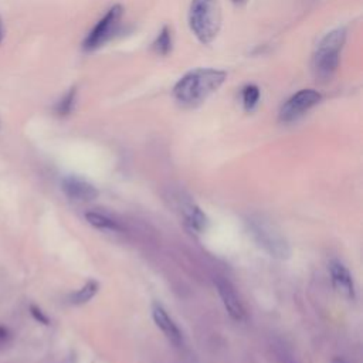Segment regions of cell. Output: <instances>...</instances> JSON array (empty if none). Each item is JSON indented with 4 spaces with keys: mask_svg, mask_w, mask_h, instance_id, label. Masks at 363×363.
<instances>
[{
    "mask_svg": "<svg viewBox=\"0 0 363 363\" xmlns=\"http://www.w3.org/2000/svg\"><path fill=\"white\" fill-rule=\"evenodd\" d=\"M227 74L216 68H196L184 74L173 86L174 99L183 106H197L213 95L225 81Z\"/></svg>",
    "mask_w": 363,
    "mask_h": 363,
    "instance_id": "1",
    "label": "cell"
},
{
    "mask_svg": "<svg viewBox=\"0 0 363 363\" xmlns=\"http://www.w3.org/2000/svg\"><path fill=\"white\" fill-rule=\"evenodd\" d=\"M346 41V30L343 27L335 28L323 35L312 57L313 77L320 82L332 79L337 71L340 61V51Z\"/></svg>",
    "mask_w": 363,
    "mask_h": 363,
    "instance_id": "2",
    "label": "cell"
},
{
    "mask_svg": "<svg viewBox=\"0 0 363 363\" xmlns=\"http://www.w3.org/2000/svg\"><path fill=\"white\" fill-rule=\"evenodd\" d=\"M189 24L201 44H210L221 27V7L218 0H191Z\"/></svg>",
    "mask_w": 363,
    "mask_h": 363,
    "instance_id": "3",
    "label": "cell"
},
{
    "mask_svg": "<svg viewBox=\"0 0 363 363\" xmlns=\"http://www.w3.org/2000/svg\"><path fill=\"white\" fill-rule=\"evenodd\" d=\"M121 17H122V7L118 4L111 7L106 11V14L95 24V27L85 37L84 50L94 51L101 45H104L113 35Z\"/></svg>",
    "mask_w": 363,
    "mask_h": 363,
    "instance_id": "4",
    "label": "cell"
},
{
    "mask_svg": "<svg viewBox=\"0 0 363 363\" xmlns=\"http://www.w3.org/2000/svg\"><path fill=\"white\" fill-rule=\"evenodd\" d=\"M320 98H322V95L315 89H301V91L295 92L281 106L279 121L292 122V121L301 118L305 112H308L311 108H313L320 101Z\"/></svg>",
    "mask_w": 363,
    "mask_h": 363,
    "instance_id": "5",
    "label": "cell"
},
{
    "mask_svg": "<svg viewBox=\"0 0 363 363\" xmlns=\"http://www.w3.org/2000/svg\"><path fill=\"white\" fill-rule=\"evenodd\" d=\"M252 233L257 237L258 242L265 250H268L269 254H272L274 257H281V258L288 257V254H289L288 244L278 233L271 230L269 225H265L264 223H261V220L255 221V223H252Z\"/></svg>",
    "mask_w": 363,
    "mask_h": 363,
    "instance_id": "6",
    "label": "cell"
},
{
    "mask_svg": "<svg viewBox=\"0 0 363 363\" xmlns=\"http://www.w3.org/2000/svg\"><path fill=\"white\" fill-rule=\"evenodd\" d=\"M61 189L67 197L75 201H91L98 197V190L95 186L74 174L65 176L61 180Z\"/></svg>",
    "mask_w": 363,
    "mask_h": 363,
    "instance_id": "7",
    "label": "cell"
},
{
    "mask_svg": "<svg viewBox=\"0 0 363 363\" xmlns=\"http://www.w3.org/2000/svg\"><path fill=\"white\" fill-rule=\"evenodd\" d=\"M214 285L217 288V292L223 301V305L225 308V311L228 312V315L237 320L241 322L245 318V309L241 303V301L238 299L234 288L231 286V284L223 278H216L214 279Z\"/></svg>",
    "mask_w": 363,
    "mask_h": 363,
    "instance_id": "8",
    "label": "cell"
},
{
    "mask_svg": "<svg viewBox=\"0 0 363 363\" xmlns=\"http://www.w3.org/2000/svg\"><path fill=\"white\" fill-rule=\"evenodd\" d=\"M152 318H153L156 326L162 330V333L166 336V339L169 342H172L176 346H179L183 342L182 332L179 330V328L176 326L173 319L169 316L166 309L159 302L152 303Z\"/></svg>",
    "mask_w": 363,
    "mask_h": 363,
    "instance_id": "9",
    "label": "cell"
},
{
    "mask_svg": "<svg viewBox=\"0 0 363 363\" xmlns=\"http://www.w3.org/2000/svg\"><path fill=\"white\" fill-rule=\"evenodd\" d=\"M329 272H330L333 286L339 292L346 295L347 298L353 299L354 298V284H353V278H352L349 269L342 262L332 261L329 264Z\"/></svg>",
    "mask_w": 363,
    "mask_h": 363,
    "instance_id": "10",
    "label": "cell"
},
{
    "mask_svg": "<svg viewBox=\"0 0 363 363\" xmlns=\"http://www.w3.org/2000/svg\"><path fill=\"white\" fill-rule=\"evenodd\" d=\"M182 214L186 220V223L196 231H203L207 227V217L206 214L201 211V208L199 206H196L191 201H187L182 206Z\"/></svg>",
    "mask_w": 363,
    "mask_h": 363,
    "instance_id": "11",
    "label": "cell"
},
{
    "mask_svg": "<svg viewBox=\"0 0 363 363\" xmlns=\"http://www.w3.org/2000/svg\"><path fill=\"white\" fill-rule=\"evenodd\" d=\"M85 218L95 228L108 230V231L119 230V225L116 224V221H113L112 218H109L105 214H101V213H96V211H88V213H85Z\"/></svg>",
    "mask_w": 363,
    "mask_h": 363,
    "instance_id": "12",
    "label": "cell"
},
{
    "mask_svg": "<svg viewBox=\"0 0 363 363\" xmlns=\"http://www.w3.org/2000/svg\"><path fill=\"white\" fill-rule=\"evenodd\" d=\"M172 31L167 26H164L160 33L157 34V37L155 38L153 44H152V48L156 54L159 55H167L170 51H172Z\"/></svg>",
    "mask_w": 363,
    "mask_h": 363,
    "instance_id": "13",
    "label": "cell"
},
{
    "mask_svg": "<svg viewBox=\"0 0 363 363\" xmlns=\"http://www.w3.org/2000/svg\"><path fill=\"white\" fill-rule=\"evenodd\" d=\"M98 282L91 279L88 281L81 289H78L77 292H74L71 296H69V301L74 303V305H81V303H85L88 302L89 299L94 298V295L98 292Z\"/></svg>",
    "mask_w": 363,
    "mask_h": 363,
    "instance_id": "14",
    "label": "cell"
},
{
    "mask_svg": "<svg viewBox=\"0 0 363 363\" xmlns=\"http://www.w3.org/2000/svg\"><path fill=\"white\" fill-rule=\"evenodd\" d=\"M259 88L257 85H247L242 88V105L245 108V111H252L259 101Z\"/></svg>",
    "mask_w": 363,
    "mask_h": 363,
    "instance_id": "15",
    "label": "cell"
},
{
    "mask_svg": "<svg viewBox=\"0 0 363 363\" xmlns=\"http://www.w3.org/2000/svg\"><path fill=\"white\" fill-rule=\"evenodd\" d=\"M75 96H77L75 88L69 89V91L60 99V102L57 104V113H58V115H62V116H64V115H68V113L72 111V108H74Z\"/></svg>",
    "mask_w": 363,
    "mask_h": 363,
    "instance_id": "16",
    "label": "cell"
},
{
    "mask_svg": "<svg viewBox=\"0 0 363 363\" xmlns=\"http://www.w3.org/2000/svg\"><path fill=\"white\" fill-rule=\"evenodd\" d=\"M30 311H31V315L38 320V322H41V323H48V318L37 308V306H30Z\"/></svg>",
    "mask_w": 363,
    "mask_h": 363,
    "instance_id": "17",
    "label": "cell"
},
{
    "mask_svg": "<svg viewBox=\"0 0 363 363\" xmlns=\"http://www.w3.org/2000/svg\"><path fill=\"white\" fill-rule=\"evenodd\" d=\"M279 359H281L282 363H298V362H296L291 354H288L285 350L279 353Z\"/></svg>",
    "mask_w": 363,
    "mask_h": 363,
    "instance_id": "18",
    "label": "cell"
},
{
    "mask_svg": "<svg viewBox=\"0 0 363 363\" xmlns=\"http://www.w3.org/2000/svg\"><path fill=\"white\" fill-rule=\"evenodd\" d=\"M3 37H4V27H3V21L0 18V43L3 41Z\"/></svg>",
    "mask_w": 363,
    "mask_h": 363,
    "instance_id": "19",
    "label": "cell"
},
{
    "mask_svg": "<svg viewBox=\"0 0 363 363\" xmlns=\"http://www.w3.org/2000/svg\"><path fill=\"white\" fill-rule=\"evenodd\" d=\"M332 363H347L346 360H343L342 357H335L333 360H332Z\"/></svg>",
    "mask_w": 363,
    "mask_h": 363,
    "instance_id": "20",
    "label": "cell"
},
{
    "mask_svg": "<svg viewBox=\"0 0 363 363\" xmlns=\"http://www.w3.org/2000/svg\"><path fill=\"white\" fill-rule=\"evenodd\" d=\"M245 0H233V3H235V4H241V3H244Z\"/></svg>",
    "mask_w": 363,
    "mask_h": 363,
    "instance_id": "21",
    "label": "cell"
}]
</instances>
